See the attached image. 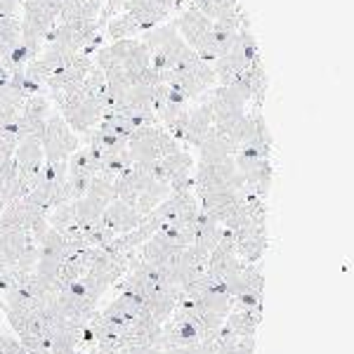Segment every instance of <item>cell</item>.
I'll use <instances>...</instances> for the list:
<instances>
[{
    "mask_svg": "<svg viewBox=\"0 0 354 354\" xmlns=\"http://www.w3.org/2000/svg\"><path fill=\"white\" fill-rule=\"evenodd\" d=\"M213 128V106H210V100L201 102V104L187 109V118L182 130L175 135L177 142H185V145L198 147L203 142V137L208 135V130Z\"/></svg>",
    "mask_w": 354,
    "mask_h": 354,
    "instance_id": "277c9868",
    "label": "cell"
},
{
    "mask_svg": "<svg viewBox=\"0 0 354 354\" xmlns=\"http://www.w3.org/2000/svg\"><path fill=\"white\" fill-rule=\"evenodd\" d=\"M15 177H17L15 158H5V161H0V189H3L5 185H10Z\"/></svg>",
    "mask_w": 354,
    "mask_h": 354,
    "instance_id": "ffe728a7",
    "label": "cell"
},
{
    "mask_svg": "<svg viewBox=\"0 0 354 354\" xmlns=\"http://www.w3.org/2000/svg\"><path fill=\"white\" fill-rule=\"evenodd\" d=\"M175 28L182 36V41L189 45L192 50H196L198 45L203 43V38L210 33V28H213V19H208V17L201 15L196 8L189 5V8L180 15V19L175 21Z\"/></svg>",
    "mask_w": 354,
    "mask_h": 354,
    "instance_id": "5b68a950",
    "label": "cell"
},
{
    "mask_svg": "<svg viewBox=\"0 0 354 354\" xmlns=\"http://www.w3.org/2000/svg\"><path fill=\"white\" fill-rule=\"evenodd\" d=\"M21 43V26L15 15H0V59Z\"/></svg>",
    "mask_w": 354,
    "mask_h": 354,
    "instance_id": "4fadbf2b",
    "label": "cell"
},
{
    "mask_svg": "<svg viewBox=\"0 0 354 354\" xmlns=\"http://www.w3.org/2000/svg\"><path fill=\"white\" fill-rule=\"evenodd\" d=\"M168 194H170L168 182H153L149 189H145L140 196H137L133 208L142 215V218H145V215H149L151 210L163 201V198H168Z\"/></svg>",
    "mask_w": 354,
    "mask_h": 354,
    "instance_id": "9a60e30c",
    "label": "cell"
},
{
    "mask_svg": "<svg viewBox=\"0 0 354 354\" xmlns=\"http://www.w3.org/2000/svg\"><path fill=\"white\" fill-rule=\"evenodd\" d=\"M125 12L133 17L142 31L161 24V21L168 19V15H170L168 10L156 3V0H128V3H125Z\"/></svg>",
    "mask_w": 354,
    "mask_h": 354,
    "instance_id": "ba28073f",
    "label": "cell"
},
{
    "mask_svg": "<svg viewBox=\"0 0 354 354\" xmlns=\"http://www.w3.org/2000/svg\"><path fill=\"white\" fill-rule=\"evenodd\" d=\"M64 250H66L64 236H62L57 230H53V227H50V230L45 232V236L38 241V258H41V260L62 262V260H64Z\"/></svg>",
    "mask_w": 354,
    "mask_h": 354,
    "instance_id": "2e32d148",
    "label": "cell"
},
{
    "mask_svg": "<svg viewBox=\"0 0 354 354\" xmlns=\"http://www.w3.org/2000/svg\"><path fill=\"white\" fill-rule=\"evenodd\" d=\"M215 347H218V354H253L255 338H241V335H234L227 326H222Z\"/></svg>",
    "mask_w": 354,
    "mask_h": 354,
    "instance_id": "7c38bea8",
    "label": "cell"
},
{
    "mask_svg": "<svg viewBox=\"0 0 354 354\" xmlns=\"http://www.w3.org/2000/svg\"><path fill=\"white\" fill-rule=\"evenodd\" d=\"M161 163V170H163V177L165 182L170 180L173 175H180V173H192L194 170V158L189 151H175V153H168V156L158 158Z\"/></svg>",
    "mask_w": 354,
    "mask_h": 354,
    "instance_id": "e0dca14e",
    "label": "cell"
},
{
    "mask_svg": "<svg viewBox=\"0 0 354 354\" xmlns=\"http://www.w3.org/2000/svg\"><path fill=\"white\" fill-rule=\"evenodd\" d=\"M260 322L262 310H232L225 317V326L234 335H241V338H255V330H258Z\"/></svg>",
    "mask_w": 354,
    "mask_h": 354,
    "instance_id": "30bf717a",
    "label": "cell"
},
{
    "mask_svg": "<svg viewBox=\"0 0 354 354\" xmlns=\"http://www.w3.org/2000/svg\"><path fill=\"white\" fill-rule=\"evenodd\" d=\"M137 31H142V28L137 26V21L128 12L113 17L109 24H106V33H109L111 41H123V38H133V33H137Z\"/></svg>",
    "mask_w": 354,
    "mask_h": 354,
    "instance_id": "d6986e66",
    "label": "cell"
},
{
    "mask_svg": "<svg viewBox=\"0 0 354 354\" xmlns=\"http://www.w3.org/2000/svg\"><path fill=\"white\" fill-rule=\"evenodd\" d=\"M236 243V255L245 265H260L267 250V222H245L243 227L232 232Z\"/></svg>",
    "mask_w": 354,
    "mask_h": 354,
    "instance_id": "3957f363",
    "label": "cell"
},
{
    "mask_svg": "<svg viewBox=\"0 0 354 354\" xmlns=\"http://www.w3.org/2000/svg\"><path fill=\"white\" fill-rule=\"evenodd\" d=\"M100 222L113 234V236H118V234H125V232L135 230V227L142 222V215L137 213L133 205H128V203L118 201V198H113V201L104 208V213H102Z\"/></svg>",
    "mask_w": 354,
    "mask_h": 354,
    "instance_id": "8992f818",
    "label": "cell"
},
{
    "mask_svg": "<svg viewBox=\"0 0 354 354\" xmlns=\"http://www.w3.org/2000/svg\"><path fill=\"white\" fill-rule=\"evenodd\" d=\"M175 151H180V142L161 125H145L128 137V156L133 163L158 161Z\"/></svg>",
    "mask_w": 354,
    "mask_h": 354,
    "instance_id": "6da1fadb",
    "label": "cell"
},
{
    "mask_svg": "<svg viewBox=\"0 0 354 354\" xmlns=\"http://www.w3.org/2000/svg\"><path fill=\"white\" fill-rule=\"evenodd\" d=\"M90 68H93V59H90V55H85V53L73 55V59L68 62L62 71H57V73H53V76L48 78L45 88L50 90V88H64V85L83 83L85 76L90 73Z\"/></svg>",
    "mask_w": 354,
    "mask_h": 354,
    "instance_id": "52a82bcc",
    "label": "cell"
},
{
    "mask_svg": "<svg viewBox=\"0 0 354 354\" xmlns=\"http://www.w3.org/2000/svg\"><path fill=\"white\" fill-rule=\"evenodd\" d=\"M196 149H198L201 163H215V161H222V158H230L236 153V147L230 142V137L218 133L215 128L208 130V135L203 137V142L196 147Z\"/></svg>",
    "mask_w": 354,
    "mask_h": 354,
    "instance_id": "9c48e42d",
    "label": "cell"
},
{
    "mask_svg": "<svg viewBox=\"0 0 354 354\" xmlns=\"http://www.w3.org/2000/svg\"><path fill=\"white\" fill-rule=\"evenodd\" d=\"M43 156L48 163L68 161L76 149H81V137L68 128V123L62 118V113H50L45 121V130L41 137Z\"/></svg>",
    "mask_w": 354,
    "mask_h": 354,
    "instance_id": "7a4b0ae2",
    "label": "cell"
},
{
    "mask_svg": "<svg viewBox=\"0 0 354 354\" xmlns=\"http://www.w3.org/2000/svg\"><path fill=\"white\" fill-rule=\"evenodd\" d=\"M194 305L203 312H213V314H220V317H227L232 310H234V298L225 290H210V293H203L194 300Z\"/></svg>",
    "mask_w": 354,
    "mask_h": 354,
    "instance_id": "5bb4252c",
    "label": "cell"
},
{
    "mask_svg": "<svg viewBox=\"0 0 354 354\" xmlns=\"http://www.w3.org/2000/svg\"><path fill=\"white\" fill-rule=\"evenodd\" d=\"M241 76L245 78L250 88V102H253L255 111H260L262 102H265V93H267V73L265 66H262V57H255L248 66L241 71Z\"/></svg>",
    "mask_w": 354,
    "mask_h": 354,
    "instance_id": "8fae6325",
    "label": "cell"
},
{
    "mask_svg": "<svg viewBox=\"0 0 354 354\" xmlns=\"http://www.w3.org/2000/svg\"><path fill=\"white\" fill-rule=\"evenodd\" d=\"M36 3H43V0H36Z\"/></svg>",
    "mask_w": 354,
    "mask_h": 354,
    "instance_id": "44dd1931",
    "label": "cell"
},
{
    "mask_svg": "<svg viewBox=\"0 0 354 354\" xmlns=\"http://www.w3.org/2000/svg\"><path fill=\"white\" fill-rule=\"evenodd\" d=\"M76 205V220H78V227H85V225H93L102 218V213H104L106 203L97 201L93 196H83L78 198V201H73Z\"/></svg>",
    "mask_w": 354,
    "mask_h": 354,
    "instance_id": "ac0fdd59",
    "label": "cell"
}]
</instances>
